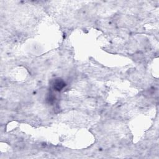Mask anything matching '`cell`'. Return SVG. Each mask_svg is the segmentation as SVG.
I'll return each mask as SVG.
<instances>
[{
	"label": "cell",
	"mask_w": 159,
	"mask_h": 159,
	"mask_svg": "<svg viewBox=\"0 0 159 159\" xmlns=\"http://www.w3.org/2000/svg\"><path fill=\"white\" fill-rule=\"evenodd\" d=\"M65 86V83L61 79L57 80L54 84V89L57 91H61L62 90L64 86Z\"/></svg>",
	"instance_id": "obj_1"
}]
</instances>
